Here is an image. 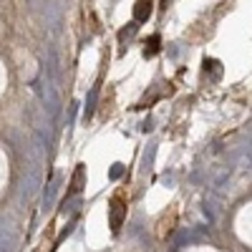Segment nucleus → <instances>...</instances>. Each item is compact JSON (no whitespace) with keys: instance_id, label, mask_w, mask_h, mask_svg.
Wrapping results in <instances>:
<instances>
[{"instance_id":"nucleus-12","label":"nucleus","mask_w":252,"mask_h":252,"mask_svg":"<svg viewBox=\"0 0 252 252\" xmlns=\"http://www.w3.org/2000/svg\"><path fill=\"white\" fill-rule=\"evenodd\" d=\"M136 28H139V26H136V20H134V23H129V28H124V31L119 33V40H121V43H124V40H129V38L136 33Z\"/></svg>"},{"instance_id":"nucleus-14","label":"nucleus","mask_w":252,"mask_h":252,"mask_svg":"<svg viewBox=\"0 0 252 252\" xmlns=\"http://www.w3.org/2000/svg\"><path fill=\"white\" fill-rule=\"evenodd\" d=\"M121 174H124V164H114L111 172H109V177H111V179H119Z\"/></svg>"},{"instance_id":"nucleus-4","label":"nucleus","mask_w":252,"mask_h":252,"mask_svg":"<svg viewBox=\"0 0 252 252\" xmlns=\"http://www.w3.org/2000/svg\"><path fill=\"white\" fill-rule=\"evenodd\" d=\"M149 15H152V0H136V5H134V20L136 23L149 20Z\"/></svg>"},{"instance_id":"nucleus-2","label":"nucleus","mask_w":252,"mask_h":252,"mask_svg":"<svg viewBox=\"0 0 252 252\" xmlns=\"http://www.w3.org/2000/svg\"><path fill=\"white\" fill-rule=\"evenodd\" d=\"M18 250V227L10 217H0V252Z\"/></svg>"},{"instance_id":"nucleus-3","label":"nucleus","mask_w":252,"mask_h":252,"mask_svg":"<svg viewBox=\"0 0 252 252\" xmlns=\"http://www.w3.org/2000/svg\"><path fill=\"white\" fill-rule=\"evenodd\" d=\"M38 86H40V83H38ZM40 91H43V106H46L48 116H51V119H56V116H58V106H61L58 94H56V86H53L51 81H46L43 86H40Z\"/></svg>"},{"instance_id":"nucleus-7","label":"nucleus","mask_w":252,"mask_h":252,"mask_svg":"<svg viewBox=\"0 0 252 252\" xmlns=\"http://www.w3.org/2000/svg\"><path fill=\"white\" fill-rule=\"evenodd\" d=\"M58 182H61V177H53V182L48 184V189H46V197H43V209H48V207L53 204L56 192H58Z\"/></svg>"},{"instance_id":"nucleus-8","label":"nucleus","mask_w":252,"mask_h":252,"mask_svg":"<svg viewBox=\"0 0 252 252\" xmlns=\"http://www.w3.org/2000/svg\"><path fill=\"white\" fill-rule=\"evenodd\" d=\"M204 73H212V78L217 81L222 76V66H220V61L215 58H204Z\"/></svg>"},{"instance_id":"nucleus-5","label":"nucleus","mask_w":252,"mask_h":252,"mask_svg":"<svg viewBox=\"0 0 252 252\" xmlns=\"http://www.w3.org/2000/svg\"><path fill=\"white\" fill-rule=\"evenodd\" d=\"M121 222H124V204H121V199H114L111 202V229L114 232L121 227Z\"/></svg>"},{"instance_id":"nucleus-13","label":"nucleus","mask_w":252,"mask_h":252,"mask_svg":"<svg viewBox=\"0 0 252 252\" xmlns=\"http://www.w3.org/2000/svg\"><path fill=\"white\" fill-rule=\"evenodd\" d=\"M81 204V199H71V202H63V207H61V212L63 215H68V212H73V209Z\"/></svg>"},{"instance_id":"nucleus-1","label":"nucleus","mask_w":252,"mask_h":252,"mask_svg":"<svg viewBox=\"0 0 252 252\" xmlns=\"http://www.w3.org/2000/svg\"><path fill=\"white\" fill-rule=\"evenodd\" d=\"M40 189V166L38 164H31L28 172L23 174V182H20V199L23 202H31Z\"/></svg>"},{"instance_id":"nucleus-10","label":"nucleus","mask_w":252,"mask_h":252,"mask_svg":"<svg viewBox=\"0 0 252 252\" xmlns=\"http://www.w3.org/2000/svg\"><path fill=\"white\" fill-rule=\"evenodd\" d=\"M157 51H159V35H152L149 40H146L144 56H146V58H152V56H157Z\"/></svg>"},{"instance_id":"nucleus-9","label":"nucleus","mask_w":252,"mask_h":252,"mask_svg":"<svg viewBox=\"0 0 252 252\" xmlns=\"http://www.w3.org/2000/svg\"><path fill=\"white\" fill-rule=\"evenodd\" d=\"M96 98H98V89L94 86V89L89 91V98H86V114H83L86 119H91V116H94V111H96Z\"/></svg>"},{"instance_id":"nucleus-6","label":"nucleus","mask_w":252,"mask_h":252,"mask_svg":"<svg viewBox=\"0 0 252 252\" xmlns=\"http://www.w3.org/2000/svg\"><path fill=\"white\" fill-rule=\"evenodd\" d=\"M83 182H86V169H83V164H81V166H76V174H73V179H71V194L81 192Z\"/></svg>"},{"instance_id":"nucleus-11","label":"nucleus","mask_w":252,"mask_h":252,"mask_svg":"<svg viewBox=\"0 0 252 252\" xmlns=\"http://www.w3.org/2000/svg\"><path fill=\"white\" fill-rule=\"evenodd\" d=\"M154 152H157V146L154 144H149V152H144V159H141V169L146 172L152 166V159H154Z\"/></svg>"}]
</instances>
